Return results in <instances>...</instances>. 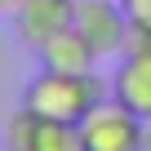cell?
<instances>
[{
	"label": "cell",
	"instance_id": "cell-1",
	"mask_svg": "<svg viewBox=\"0 0 151 151\" xmlns=\"http://www.w3.org/2000/svg\"><path fill=\"white\" fill-rule=\"evenodd\" d=\"M102 102V85L98 76H76V71H49L40 67V76H31L22 89V107L45 116V120H71L80 124L93 107Z\"/></svg>",
	"mask_w": 151,
	"mask_h": 151
},
{
	"label": "cell",
	"instance_id": "cell-2",
	"mask_svg": "<svg viewBox=\"0 0 151 151\" xmlns=\"http://www.w3.org/2000/svg\"><path fill=\"white\" fill-rule=\"evenodd\" d=\"M80 133H85V151H142L147 120L133 116L124 102L102 98V102L80 120Z\"/></svg>",
	"mask_w": 151,
	"mask_h": 151
},
{
	"label": "cell",
	"instance_id": "cell-3",
	"mask_svg": "<svg viewBox=\"0 0 151 151\" xmlns=\"http://www.w3.org/2000/svg\"><path fill=\"white\" fill-rule=\"evenodd\" d=\"M5 151H85V133L71 120H45L22 107L5 124Z\"/></svg>",
	"mask_w": 151,
	"mask_h": 151
},
{
	"label": "cell",
	"instance_id": "cell-4",
	"mask_svg": "<svg viewBox=\"0 0 151 151\" xmlns=\"http://www.w3.org/2000/svg\"><path fill=\"white\" fill-rule=\"evenodd\" d=\"M76 27L98 49V58H111V53H124L133 22H129V9L120 0H76Z\"/></svg>",
	"mask_w": 151,
	"mask_h": 151
},
{
	"label": "cell",
	"instance_id": "cell-5",
	"mask_svg": "<svg viewBox=\"0 0 151 151\" xmlns=\"http://www.w3.org/2000/svg\"><path fill=\"white\" fill-rule=\"evenodd\" d=\"M14 27H18V40L27 49H40L58 31L76 27V0H22L14 14Z\"/></svg>",
	"mask_w": 151,
	"mask_h": 151
},
{
	"label": "cell",
	"instance_id": "cell-6",
	"mask_svg": "<svg viewBox=\"0 0 151 151\" xmlns=\"http://www.w3.org/2000/svg\"><path fill=\"white\" fill-rule=\"evenodd\" d=\"M111 98L124 102L133 116L151 120V53H120V67L111 76Z\"/></svg>",
	"mask_w": 151,
	"mask_h": 151
},
{
	"label": "cell",
	"instance_id": "cell-7",
	"mask_svg": "<svg viewBox=\"0 0 151 151\" xmlns=\"http://www.w3.org/2000/svg\"><path fill=\"white\" fill-rule=\"evenodd\" d=\"M36 53H40V67H49V71H76V76H89V71L98 67V49L85 40L80 27L58 31V36H53L49 45H40Z\"/></svg>",
	"mask_w": 151,
	"mask_h": 151
},
{
	"label": "cell",
	"instance_id": "cell-8",
	"mask_svg": "<svg viewBox=\"0 0 151 151\" xmlns=\"http://www.w3.org/2000/svg\"><path fill=\"white\" fill-rule=\"evenodd\" d=\"M120 5L129 9V22H138V27H151V0H120Z\"/></svg>",
	"mask_w": 151,
	"mask_h": 151
},
{
	"label": "cell",
	"instance_id": "cell-9",
	"mask_svg": "<svg viewBox=\"0 0 151 151\" xmlns=\"http://www.w3.org/2000/svg\"><path fill=\"white\" fill-rule=\"evenodd\" d=\"M18 5H22V0H0V14H9V18H14V14H18Z\"/></svg>",
	"mask_w": 151,
	"mask_h": 151
},
{
	"label": "cell",
	"instance_id": "cell-10",
	"mask_svg": "<svg viewBox=\"0 0 151 151\" xmlns=\"http://www.w3.org/2000/svg\"><path fill=\"white\" fill-rule=\"evenodd\" d=\"M142 151H151V120H147V138H142Z\"/></svg>",
	"mask_w": 151,
	"mask_h": 151
},
{
	"label": "cell",
	"instance_id": "cell-11",
	"mask_svg": "<svg viewBox=\"0 0 151 151\" xmlns=\"http://www.w3.org/2000/svg\"><path fill=\"white\" fill-rule=\"evenodd\" d=\"M0 151H5V133H0Z\"/></svg>",
	"mask_w": 151,
	"mask_h": 151
}]
</instances>
